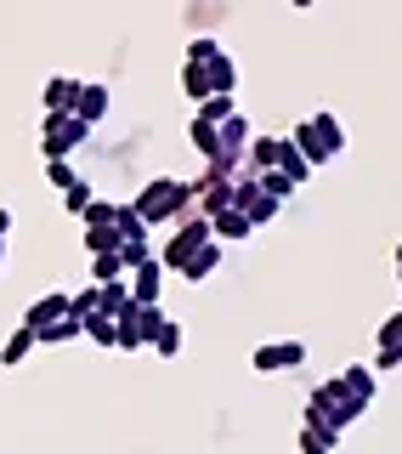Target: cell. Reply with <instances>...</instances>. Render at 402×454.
<instances>
[{"instance_id":"cell-28","label":"cell","mask_w":402,"mask_h":454,"mask_svg":"<svg viewBox=\"0 0 402 454\" xmlns=\"http://www.w3.org/2000/svg\"><path fill=\"white\" fill-rule=\"evenodd\" d=\"M340 437L335 432H318V426H300V454H335Z\"/></svg>"},{"instance_id":"cell-24","label":"cell","mask_w":402,"mask_h":454,"mask_svg":"<svg viewBox=\"0 0 402 454\" xmlns=\"http://www.w3.org/2000/svg\"><path fill=\"white\" fill-rule=\"evenodd\" d=\"M80 330H85V340H97V347H113V340H120V330H113L108 312H85Z\"/></svg>"},{"instance_id":"cell-9","label":"cell","mask_w":402,"mask_h":454,"mask_svg":"<svg viewBox=\"0 0 402 454\" xmlns=\"http://www.w3.org/2000/svg\"><path fill=\"white\" fill-rule=\"evenodd\" d=\"M159 290H165V267L153 262V255L136 262L131 267V301H159Z\"/></svg>"},{"instance_id":"cell-4","label":"cell","mask_w":402,"mask_h":454,"mask_svg":"<svg viewBox=\"0 0 402 454\" xmlns=\"http://www.w3.org/2000/svg\"><path fill=\"white\" fill-rule=\"evenodd\" d=\"M85 137H91V125H85L74 108H57V114H46V125H40V153H46V160H68Z\"/></svg>"},{"instance_id":"cell-13","label":"cell","mask_w":402,"mask_h":454,"mask_svg":"<svg viewBox=\"0 0 402 454\" xmlns=\"http://www.w3.org/2000/svg\"><path fill=\"white\" fill-rule=\"evenodd\" d=\"M35 347H40V335L28 330V324H18V330L0 340V364H6V369H18V364H28V352H35Z\"/></svg>"},{"instance_id":"cell-20","label":"cell","mask_w":402,"mask_h":454,"mask_svg":"<svg viewBox=\"0 0 402 454\" xmlns=\"http://www.w3.org/2000/svg\"><path fill=\"white\" fill-rule=\"evenodd\" d=\"M182 340H188V330H182L176 318H165L159 330H153V340H148V347L159 352V358H176V352H182Z\"/></svg>"},{"instance_id":"cell-23","label":"cell","mask_w":402,"mask_h":454,"mask_svg":"<svg viewBox=\"0 0 402 454\" xmlns=\"http://www.w3.org/2000/svg\"><path fill=\"white\" fill-rule=\"evenodd\" d=\"M340 380H346V392H352V397L375 403V369H368V364H352V369H340Z\"/></svg>"},{"instance_id":"cell-26","label":"cell","mask_w":402,"mask_h":454,"mask_svg":"<svg viewBox=\"0 0 402 454\" xmlns=\"http://www.w3.org/2000/svg\"><path fill=\"white\" fill-rule=\"evenodd\" d=\"M210 85H215V91H238V63L227 51L210 57Z\"/></svg>"},{"instance_id":"cell-14","label":"cell","mask_w":402,"mask_h":454,"mask_svg":"<svg viewBox=\"0 0 402 454\" xmlns=\"http://www.w3.org/2000/svg\"><path fill=\"white\" fill-rule=\"evenodd\" d=\"M63 312H68V295H63V290H51V295H40V301L23 312V324H28V330H46V324H51V318H63Z\"/></svg>"},{"instance_id":"cell-12","label":"cell","mask_w":402,"mask_h":454,"mask_svg":"<svg viewBox=\"0 0 402 454\" xmlns=\"http://www.w3.org/2000/svg\"><path fill=\"white\" fill-rule=\"evenodd\" d=\"M210 233H215V239H233V245H238V239L255 233V222L244 216L238 205H227V210H215V216H210Z\"/></svg>"},{"instance_id":"cell-32","label":"cell","mask_w":402,"mask_h":454,"mask_svg":"<svg viewBox=\"0 0 402 454\" xmlns=\"http://www.w3.org/2000/svg\"><path fill=\"white\" fill-rule=\"evenodd\" d=\"M91 182H74V188H63V205H68V216H85V205H91Z\"/></svg>"},{"instance_id":"cell-22","label":"cell","mask_w":402,"mask_h":454,"mask_svg":"<svg viewBox=\"0 0 402 454\" xmlns=\"http://www.w3.org/2000/svg\"><path fill=\"white\" fill-rule=\"evenodd\" d=\"M74 91H80V80L51 74V80H46V114H57V108H74Z\"/></svg>"},{"instance_id":"cell-18","label":"cell","mask_w":402,"mask_h":454,"mask_svg":"<svg viewBox=\"0 0 402 454\" xmlns=\"http://www.w3.org/2000/svg\"><path fill=\"white\" fill-rule=\"evenodd\" d=\"M182 91H188V103H205L215 91L210 85V63H182Z\"/></svg>"},{"instance_id":"cell-2","label":"cell","mask_w":402,"mask_h":454,"mask_svg":"<svg viewBox=\"0 0 402 454\" xmlns=\"http://www.w3.org/2000/svg\"><path fill=\"white\" fill-rule=\"evenodd\" d=\"M363 409H368V403H363V397H352V392H346V380L335 375V380H323V387L312 392V403H306V426H318V432H335V437H340L357 415H363Z\"/></svg>"},{"instance_id":"cell-19","label":"cell","mask_w":402,"mask_h":454,"mask_svg":"<svg viewBox=\"0 0 402 454\" xmlns=\"http://www.w3.org/2000/svg\"><path fill=\"white\" fill-rule=\"evenodd\" d=\"M278 170H283V176H290V182H295V188H300V182H306V176H312V160H306V153H300V148H295V142H290V137H283V148H278Z\"/></svg>"},{"instance_id":"cell-36","label":"cell","mask_w":402,"mask_h":454,"mask_svg":"<svg viewBox=\"0 0 402 454\" xmlns=\"http://www.w3.org/2000/svg\"><path fill=\"white\" fill-rule=\"evenodd\" d=\"M68 312H74V318H85V312H97V284H85V290H74V295H68Z\"/></svg>"},{"instance_id":"cell-1","label":"cell","mask_w":402,"mask_h":454,"mask_svg":"<svg viewBox=\"0 0 402 454\" xmlns=\"http://www.w3.org/2000/svg\"><path fill=\"white\" fill-rule=\"evenodd\" d=\"M188 210H193V182H176V176H153V182H142V199H136L142 227H165V222L188 216Z\"/></svg>"},{"instance_id":"cell-41","label":"cell","mask_w":402,"mask_h":454,"mask_svg":"<svg viewBox=\"0 0 402 454\" xmlns=\"http://www.w3.org/2000/svg\"><path fill=\"white\" fill-rule=\"evenodd\" d=\"M397 267H402V245H397Z\"/></svg>"},{"instance_id":"cell-34","label":"cell","mask_w":402,"mask_h":454,"mask_svg":"<svg viewBox=\"0 0 402 454\" xmlns=\"http://www.w3.org/2000/svg\"><path fill=\"white\" fill-rule=\"evenodd\" d=\"M46 182H51V188H74V165H68V160H46Z\"/></svg>"},{"instance_id":"cell-10","label":"cell","mask_w":402,"mask_h":454,"mask_svg":"<svg viewBox=\"0 0 402 454\" xmlns=\"http://www.w3.org/2000/svg\"><path fill=\"white\" fill-rule=\"evenodd\" d=\"M108 103H113V97H108V85H80V91H74V114H80L85 125H91V131H97V125H103Z\"/></svg>"},{"instance_id":"cell-5","label":"cell","mask_w":402,"mask_h":454,"mask_svg":"<svg viewBox=\"0 0 402 454\" xmlns=\"http://www.w3.org/2000/svg\"><path fill=\"white\" fill-rule=\"evenodd\" d=\"M165 324V312H159V301H131L125 312H113V330H120V340L113 347H125V352H142L153 340V330Z\"/></svg>"},{"instance_id":"cell-39","label":"cell","mask_w":402,"mask_h":454,"mask_svg":"<svg viewBox=\"0 0 402 454\" xmlns=\"http://www.w3.org/2000/svg\"><path fill=\"white\" fill-rule=\"evenodd\" d=\"M0 267H6V239H0Z\"/></svg>"},{"instance_id":"cell-7","label":"cell","mask_w":402,"mask_h":454,"mask_svg":"<svg viewBox=\"0 0 402 454\" xmlns=\"http://www.w3.org/2000/svg\"><path fill=\"white\" fill-rule=\"evenodd\" d=\"M233 205H238V210H244V216H250L255 227L278 222V199H272V193H267V188H261V182H255V176H244L238 188H233Z\"/></svg>"},{"instance_id":"cell-17","label":"cell","mask_w":402,"mask_h":454,"mask_svg":"<svg viewBox=\"0 0 402 454\" xmlns=\"http://www.w3.org/2000/svg\"><path fill=\"white\" fill-rule=\"evenodd\" d=\"M125 307H131V284H125V278L97 284V312H108V318H113V312H125Z\"/></svg>"},{"instance_id":"cell-6","label":"cell","mask_w":402,"mask_h":454,"mask_svg":"<svg viewBox=\"0 0 402 454\" xmlns=\"http://www.w3.org/2000/svg\"><path fill=\"white\" fill-rule=\"evenodd\" d=\"M210 216H188L176 227V233H170V245H165V255H159V267L165 273H182V267H188V255L198 250V245H210Z\"/></svg>"},{"instance_id":"cell-15","label":"cell","mask_w":402,"mask_h":454,"mask_svg":"<svg viewBox=\"0 0 402 454\" xmlns=\"http://www.w3.org/2000/svg\"><path fill=\"white\" fill-rule=\"evenodd\" d=\"M215 267H221V239H210V245H198L193 255H188V267H182V278H210L215 273Z\"/></svg>"},{"instance_id":"cell-35","label":"cell","mask_w":402,"mask_h":454,"mask_svg":"<svg viewBox=\"0 0 402 454\" xmlns=\"http://www.w3.org/2000/svg\"><path fill=\"white\" fill-rule=\"evenodd\" d=\"M80 222H85V227H108V222H113V199H91Z\"/></svg>"},{"instance_id":"cell-33","label":"cell","mask_w":402,"mask_h":454,"mask_svg":"<svg viewBox=\"0 0 402 454\" xmlns=\"http://www.w3.org/2000/svg\"><path fill=\"white\" fill-rule=\"evenodd\" d=\"M148 255H153V250H148V233H136V239H120V262H125V267L148 262Z\"/></svg>"},{"instance_id":"cell-29","label":"cell","mask_w":402,"mask_h":454,"mask_svg":"<svg viewBox=\"0 0 402 454\" xmlns=\"http://www.w3.org/2000/svg\"><path fill=\"white\" fill-rule=\"evenodd\" d=\"M120 239H125V233H120L113 222H108V227H85V250H91V255H97V250H120Z\"/></svg>"},{"instance_id":"cell-3","label":"cell","mask_w":402,"mask_h":454,"mask_svg":"<svg viewBox=\"0 0 402 454\" xmlns=\"http://www.w3.org/2000/svg\"><path fill=\"white\" fill-rule=\"evenodd\" d=\"M290 142H295V148L312 160V170H318V165H329L340 148H346V137H340V120H335V114H312V120H300Z\"/></svg>"},{"instance_id":"cell-16","label":"cell","mask_w":402,"mask_h":454,"mask_svg":"<svg viewBox=\"0 0 402 454\" xmlns=\"http://www.w3.org/2000/svg\"><path fill=\"white\" fill-rule=\"evenodd\" d=\"M35 335H40V347H68V340H80L85 330H80V318H74V312H63V318H51L46 330H35Z\"/></svg>"},{"instance_id":"cell-8","label":"cell","mask_w":402,"mask_h":454,"mask_svg":"<svg viewBox=\"0 0 402 454\" xmlns=\"http://www.w3.org/2000/svg\"><path fill=\"white\" fill-rule=\"evenodd\" d=\"M306 364V340H272V347H255V369L261 375H278V369Z\"/></svg>"},{"instance_id":"cell-21","label":"cell","mask_w":402,"mask_h":454,"mask_svg":"<svg viewBox=\"0 0 402 454\" xmlns=\"http://www.w3.org/2000/svg\"><path fill=\"white\" fill-rule=\"evenodd\" d=\"M278 148H283V137H250L244 160H250L255 170H272V165H278Z\"/></svg>"},{"instance_id":"cell-38","label":"cell","mask_w":402,"mask_h":454,"mask_svg":"<svg viewBox=\"0 0 402 454\" xmlns=\"http://www.w3.org/2000/svg\"><path fill=\"white\" fill-rule=\"evenodd\" d=\"M12 233V210H0V239H6Z\"/></svg>"},{"instance_id":"cell-11","label":"cell","mask_w":402,"mask_h":454,"mask_svg":"<svg viewBox=\"0 0 402 454\" xmlns=\"http://www.w3.org/2000/svg\"><path fill=\"white\" fill-rule=\"evenodd\" d=\"M375 369H402V312H391V318L380 324V358Z\"/></svg>"},{"instance_id":"cell-37","label":"cell","mask_w":402,"mask_h":454,"mask_svg":"<svg viewBox=\"0 0 402 454\" xmlns=\"http://www.w3.org/2000/svg\"><path fill=\"white\" fill-rule=\"evenodd\" d=\"M221 51V40H210V35H198L193 46H188V63H210V57Z\"/></svg>"},{"instance_id":"cell-30","label":"cell","mask_w":402,"mask_h":454,"mask_svg":"<svg viewBox=\"0 0 402 454\" xmlns=\"http://www.w3.org/2000/svg\"><path fill=\"white\" fill-rule=\"evenodd\" d=\"M255 182H261V188H267L272 199H278V205H283V199H290V193H295V182H290V176H283V170H278V165H272V170H255Z\"/></svg>"},{"instance_id":"cell-27","label":"cell","mask_w":402,"mask_h":454,"mask_svg":"<svg viewBox=\"0 0 402 454\" xmlns=\"http://www.w3.org/2000/svg\"><path fill=\"white\" fill-rule=\"evenodd\" d=\"M227 114H238V103H233V91H210L205 103H198V120H210V125H221Z\"/></svg>"},{"instance_id":"cell-25","label":"cell","mask_w":402,"mask_h":454,"mask_svg":"<svg viewBox=\"0 0 402 454\" xmlns=\"http://www.w3.org/2000/svg\"><path fill=\"white\" fill-rule=\"evenodd\" d=\"M131 267L120 262V250H97L91 255V284H108V278H125Z\"/></svg>"},{"instance_id":"cell-31","label":"cell","mask_w":402,"mask_h":454,"mask_svg":"<svg viewBox=\"0 0 402 454\" xmlns=\"http://www.w3.org/2000/svg\"><path fill=\"white\" fill-rule=\"evenodd\" d=\"M188 142L210 160V153H215V125H210V120H193V125H188Z\"/></svg>"},{"instance_id":"cell-40","label":"cell","mask_w":402,"mask_h":454,"mask_svg":"<svg viewBox=\"0 0 402 454\" xmlns=\"http://www.w3.org/2000/svg\"><path fill=\"white\" fill-rule=\"evenodd\" d=\"M290 6H312V0H290Z\"/></svg>"}]
</instances>
